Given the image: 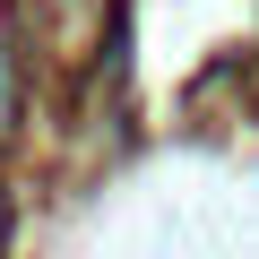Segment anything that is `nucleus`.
Returning <instances> with one entry per match:
<instances>
[{
	"instance_id": "obj_1",
	"label": "nucleus",
	"mask_w": 259,
	"mask_h": 259,
	"mask_svg": "<svg viewBox=\"0 0 259 259\" xmlns=\"http://www.w3.org/2000/svg\"><path fill=\"white\" fill-rule=\"evenodd\" d=\"M9 121H18V61L0 52V130H9Z\"/></svg>"
}]
</instances>
